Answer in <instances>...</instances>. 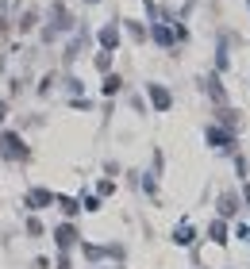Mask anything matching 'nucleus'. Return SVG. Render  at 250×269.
<instances>
[{
  "mask_svg": "<svg viewBox=\"0 0 250 269\" xmlns=\"http://www.w3.org/2000/svg\"><path fill=\"white\" fill-rule=\"evenodd\" d=\"M154 104H158V108H169V96H166L162 89H154Z\"/></svg>",
  "mask_w": 250,
  "mask_h": 269,
  "instance_id": "nucleus-1",
  "label": "nucleus"
}]
</instances>
